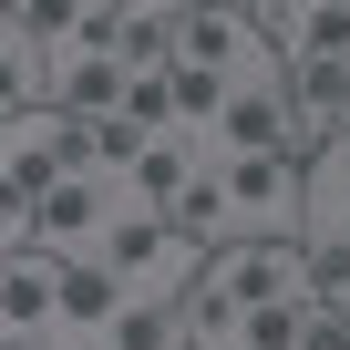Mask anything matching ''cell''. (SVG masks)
I'll return each instance as SVG.
<instances>
[{
	"instance_id": "obj_1",
	"label": "cell",
	"mask_w": 350,
	"mask_h": 350,
	"mask_svg": "<svg viewBox=\"0 0 350 350\" xmlns=\"http://www.w3.org/2000/svg\"><path fill=\"white\" fill-rule=\"evenodd\" d=\"M237 154H299V103H288V62L278 52H258L247 72H237V93H227V113H217V134H206V165H237ZM309 165V154H299Z\"/></svg>"
},
{
	"instance_id": "obj_7",
	"label": "cell",
	"mask_w": 350,
	"mask_h": 350,
	"mask_svg": "<svg viewBox=\"0 0 350 350\" xmlns=\"http://www.w3.org/2000/svg\"><path fill=\"white\" fill-rule=\"evenodd\" d=\"M124 93H134V72L113 52H52V113L62 124H113Z\"/></svg>"
},
{
	"instance_id": "obj_12",
	"label": "cell",
	"mask_w": 350,
	"mask_h": 350,
	"mask_svg": "<svg viewBox=\"0 0 350 350\" xmlns=\"http://www.w3.org/2000/svg\"><path fill=\"white\" fill-rule=\"evenodd\" d=\"M309 247H319V237H309ZM329 247H350V217H340V237H329Z\"/></svg>"
},
{
	"instance_id": "obj_4",
	"label": "cell",
	"mask_w": 350,
	"mask_h": 350,
	"mask_svg": "<svg viewBox=\"0 0 350 350\" xmlns=\"http://www.w3.org/2000/svg\"><path fill=\"white\" fill-rule=\"evenodd\" d=\"M196 288H206L217 309H268V299H299V288H309V247H288V237H237V247H217V258L196 268Z\"/></svg>"
},
{
	"instance_id": "obj_11",
	"label": "cell",
	"mask_w": 350,
	"mask_h": 350,
	"mask_svg": "<svg viewBox=\"0 0 350 350\" xmlns=\"http://www.w3.org/2000/svg\"><path fill=\"white\" fill-rule=\"evenodd\" d=\"M309 350H350V319H340V309H319V319H309Z\"/></svg>"
},
{
	"instance_id": "obj_6",
	"label": "cell",
	"mask_w": 350,
	"mask_h": 350,
	"mask_svg": "<svg viewBox=\"0 0 350 350\" xmlns=\"http://www.w3.org/2000/svg\"><path fill=\"white\" fill-rule=\"evenodd\" d=\"M175 62L237 83V72L258 62V42H247V0H175Z\"/></svg>"
},
{
	"instance_id": "obj_5",
	"label": "cell",
	"mask_w": 350,
	"mask_h": 350,
	"mask_svg": "<svg viewBox=\"0 0 350 350\" xmlns=\"http://www.w3.org/2000/svg\"><path fill=\"white\" fill-rule=\"evenodd\" d=\"M113 227H124V186H103V175H72V186L42 206V258H62V268H93Z\"/></svg>"
},
{
	"instance_id": "obj_2",
	"label": "cell",
	"mask_w": 350,
	"mask_h": 350,
	"mask_svg": "<svg viewBox=\"0 0 350 350\" xmlns=\"http://www.w3.org/2000/svg\"><path fill=\"white\" fill-rule=\"evenodd\" d=\"M217 186H227L237 237H288V247H309V165H299V154H237V165H217Z\"/></svg>"
},
{
	"instance_id": "obj_8",
	"label": "cell",
	"mask_w": 350,
	"mask_h": 350,
	"mask_svg": "<svg viewBox=\"0 0 350 350\" xmlns=\"http://www.w3.org/2000/svg\"><path fill=\"white\" fill-rule=\"evenodd\" d=\"M0 329H21V340H52L62 329V258H0Z\"/></svg>"
},
{
	"instance_id": "obj_9",
	"label": "cell",
	"mask_w": 350,
	"mask_h": 350,
	"mask_svg": "<svg viewBox=\"0 0 350 350\" xmlns=\"http://www.w3.org/2000/svg\"><path fill=\"white\" fill-rule=\"evenodd\" d=\"M288 103H299V154L350 134V62H288Z\"/></svg>"
},
{
	"instance_id": "obj_3",
	"label": "cell",
	"mask_w": 350,
	"mask_h": 350,
	"mask_svg": "<svg viewBox=\"0 0 350 350\" xmlns=\"http://www.w3.org/2000/svg\"><path fill=\"white\" fill-rule=\"evenodd\" d=\"M93 268H113V278H124V299H186L206 258H196V237L175 227V217H124V227L103 237V258H93Z\"/></svg>"
},
{
	"instance_id": "obj_10",
	"label": "cell",
	"mask_w": 350,
	"mask_h": 350,
	"mask_svg": "<svg viewBox=\"0 0 350 350\" xmlns=\"http://www.w3.org/2000/svg\"><path fill=\"white\" fill-rule=\"evenodd\" d=\"M309 319H319L309 288H299V299H268V309H237L227 350H309Z\"/></svg>"
}]
</instances>
